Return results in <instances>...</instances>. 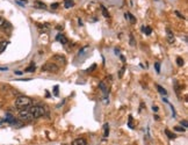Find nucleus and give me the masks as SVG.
I'll use <instances>...</instances> for the list:
<instances>
[{
  "label": "nucleus",
  "instance_id": "nucleus-17",
  "mask_svg": "<svg viewBox=\"0 0 188 145\" xmlns=\"http://www.w3.org/2000/svg\"><path fill=\"white\" fill-rule=\"evenodd\" d=\"M99 87L101 88V91H102V93H104V95H107L108 91H107V87H106V85H104V83H100V84H99Z\"/></svg>",
  "mask_w": 188,
  "mask_h": 145
},
{
  "label": "nucleus",
  "instance_id": "nucleus-27",
  "mask_svg": "<svg viewBox=\"0 0 188 145\" xmlns=\"http://www.w3.org/2000/svg\"><path fill=\"white\" fill-rule=\"evenodd\" d=\"M129 126L131 129H134V126H132V116L129 115Z\"/></svg>",
  "mask_w": 188,
  "mask_h": 145
},
{
  "label": "nucleus",
  "instance_id": "nucleus-32",
  "mask_svg": "<svg viewBox=\"0 0 188 145\" xmlns=\"http://www.w3.org/2000/svg\"><path fill=\"white\" fill-rule=\"evenodd\" d=\"M175 14H176V15H178L180 19H185V16H183V15H181V13H179L178 11H175Z\"/></svg>",
  "mask_w": 188,
  "mask_h": 145
},
{
  "label": "nucleus",
  "instance_id": "nucleus-11",
  "mask_svg": "<svg viewBox=\"0 0 188 145\" xmlns=\"http://www.w3.org/2000/svg\"><path fill=\"white\" fill-rule=\"evenodd\" d=\"M34 5H35L36 8H41V9H46V4H44V2H42V1H39V0H37V1H35V2H34Z\"/></svg>",
  "mask_w": 188,
  "mask_h": 145
},
{
  "label": "nucleus",
  "instance_id": "nucleus-16",
  "mask_svg": "<svg viewBox=\"0 0 188 145\" xmlns=\"http://www.w3.org/2000/svg\"><path fill=\"white\" fill-rule=\"evenodd\" d=\"M36 70V66H35V64L34 63H32L30 64V66H28L26 70H25V72H34Z\"/></svg>",
  "mask_w": 188,
  "mask_h": 145
},
{
  "label": "nucleus",
  "instance_id": "nucleus-9",
  "mask_svg": "<svg viewBox=\"0 0 188 145\" xmlns=\"http://www.w3.org/2000/svg\"><path fill=\"white\" fill-rule=\"evenodd\" d=\"M1 28H2V29H4L5 32H6V33H9V32L12 30V25H11L9 22L5 21V22H4V25L1 26Z\"/></svg>",
  "mask_w": 188,
  "mask_h": 145
},
{
  "label": "nucleus",
  "instance_id": "nucleus-33",
  "mask_svg": "<svg viewBox=\"0 0 188 145\" xmlns=\"http://www.w3.org/2000/svg\"><path fill=\"white\" fill-rule=\"evenodd\" d=\"M4 22H5V19H4L2 16H0V28H1V26L4 25Z\"/></svg>",
  "mask_w": 188,
  "mask_h": 145
},
{
  "label": "nucleus",
  "instance_id": "nucleus-13",
  "mask_svg": "<svg viewBox=\"0 0 188 145\" xmlns=\"http://www.w3.org/2000/svg\"><path fill=\"white\" fill-rule=\"evenodd\" d=\"M108 135H109V124L106 123L104 125V137H108Z\"/></svg>",
  "mask_w": 188,
  "mask_h": 145
},
{
  "label": "nucleus",
  "instance_id": "nucleus-7",
  "mask_svg": "<svg viewBox=\"0 0 188 145\" xmlns=\"http://www.w3.org/2000/svg\"><path fill=\"white\" fill-rule=\"evenodd\" d=\"M166 32H167V42L171 43V44H172V43H174V40H175L174 35H173V33L171 32V29L167 28V29H166Z\"/></svg>",
  "mask_w": 188,
  "mask_h": 145
},
{
  "label": "nucleus",
  "instance_id": "nucleus-10",
  "mask_svg": "<svg viewBox=\"0 0 188 145\" xmlns=\"http://www.w3.org/2000/svg\"><path fill=\"white\" fill-rule=\"evenodd\" d=\"M8 43H9L8 41H1V42H0V53H2L5 50H6Z\"/></svg>",
  "mask_w": 188,
  "mask_h": 145
},
{
  "label": "nucleus",
  "instance_id": "nucleus-8",
  "mask_svg": "<svg viewBox=\"0 0 188 145\" xmlns=\"http://www.w3.org/2000/svg\"><path fill=\"white\" fill-rule=\"evenodd\" d=\"M56 40L59 41V42H60L62 44H66V43L69 42V41H67V39L65 37V36H64V35H63V34H58V35L56 36Z\"/></svg>",
  "mask_w": 188,
  "mask_h": 145
},
{
  "label": "nucleus",
  "instance_id": "nucleus-1",
  "mask_svg": "<svg viewBox=\"0 0 188 145\" xmlns=\"http://www.w3.org/2000/svg\"><path fill=\"white\" fill-rule=\"evenodd\" d=\"M29 110L32 113L34 119H39V117H42L46 115V108L42 106H30Z\"/></svg>",
  "mask_w": 188,
  "mask_h": 145
},
{
  "label": "nucleus",
  "instance_id": "nucleus-30",
  "mask_svg": "<svg viewBox=\"0 0 188 145\" xmlns=\"http://www.w3.org/2000/svg\"><path fill=\"white\" fill-rule=\"evenodd\" d=\"M59 6V4L58 2H55V4H51V8L52 9H56V8H57V7Z\"/></svg>",
  "mask_w": 188,
  "mask_h": 145
},
{
  "label": "nucleus",
  "instance_id": "nucleus-20",
  "mask_svg": "<svg viewBox=\"0 0 188 145\" xmlns=\"http://www.w3.org/2000/svg\"><path fill=\"white\" fill-rule=\"evenodd\" d=\"M176 64H178V66H183L185 60L182 59L181 57H178V58H176Z\"/></svg>",
  "mask_w": 188,
  "mask_h": 145
},
{
  "label": "nucleus",
  "instance_id": "nucleus-25",
  "mask_svg": "<svg viewBox=\"0 0 188 145\" xmlns=\"http://www.w3.org/2000/svg\"><path fill=\"white\" fill-rule=\"evenodd\" d=\"M135 40H134V35L132 34H130V46H135Z\"/></svg>",
  "mask_w": 188,
  "mask_h": 145
},
{
  "label": "nucleus",
  "instance_id": "nucleus-4",
  "mask_svg": "<svg viewBox=\"0 0 188 145\" xmlns=\"http://www.w3.org/2000/svg\"><path fill=\"white\" fill-rule=\"evenodd\" d=\"M42 71L49 73H58L59 66H57L56 64H53L52 62H48L44 65H42Z\"/></svg>",
  "mask_w": 188,
  "mask_h": 145
},
{
  "label": "nucleus",
  "instance_id": "nucleus-24",
  "mask_svg": "<svg viewBox=\"0 0 188 145\" xmlns=\"http://www.w3.org/2000/svg\"><path fill=\"white\" fill-rule=\"evenodd\" d=\"M155 67H156V71L157 73H160V63H155Z\"/></svg>",
  "mask_w": 188,
  "mask_h": 145
},
{
  "label": "nucleus",
  "instance_id": "nucleus-38",
  "mask_svg": "<svg viewBox=\"0 0 188 145\" xmlns=\"http://www.w3.org/2000/svg\"><path fill=\"white\" fill-rule=\"evenodd\" d=\"M0 71H7V67H1L0 66Z\"/></svg>",
  "mask_w": 188,
  "mask_h": 145
},
{
  "label": "nucleus",
  "instance_id": "nucleus-29",
  "mask_svg": "<svg viewBox=\"0 0 188 145\" xmlns=\"http://www.w3.org/2000/svg\"><path fill=\"white\" fill-rule=\"evenodd\" d=\"M94 69H97V65H95V64H94V65H92L91 67H88V69H87V72H92Z\"/></svg>",
  "mask_w": 188,
  "mask_h": 145
},
{
  "label": "nucleus",
  "instance_id": "nucleus-35",
  "mask_svg": "<svg viewBox=\"0 0 188 145\" xmlns=\"http://www.w3.org/2000/svg\"><path fill=\"white\" fill-rule=\"evenodd\" d=\"M152 110H153V112H158V107H157V106H153V107H152Z\"/></svg>",
  "mask_w": 188,
  "mask_h": 145
},
{
  "label": "nucleus",
  "instance_id": "nucleus-21",
  "mask_svg": "<svg viewBox=\"0 0 188 145\" xmlns=\"http://www.w3.org/2000/svg\"><path fill=\"white\" fill-rule=\"evenodd\" d=\"M101 9H102V14H104V18H109V13L107 12V9H106V7L104 6H101Z\"/></svg>",
  "mask_w": 188,
  "mask_h": 145
},
{
  "label": "nucleus",
  "instance_id": "nucleus-15",
  "mask_svg": "<svg viewBox=\"0 0 188 145\" xmlns=\"http://www.w3.org/2000/svg\"><path fill=\"white\" fill-rule=\"evenodd\" d=\"M74 5V2H73V0H64V6L65 8H70Z\"/></svg>",
  "mask_w": 188,
  "mask_h": 145
},
{
  "label": "nucleus",
  "instance_id": "nucleus-23",
  "mask_svg": "<svg viewBox=\"0 0 188 145\" xmlns=\"http://www.w3.org/2000/svg\"><path fill=\"white\" fill-rule=\"evenodd\" d=\"M174 87H175V92H176V94H179V92H180V86H179L176 80L174 81Z\"/></svg>",
  "mask_w": 188,
  "mask_h": 145
},
{
  "label": "nucleus",
  "instance_id": "nucleus-28",
  "mask_svg": "<svg viewBox=\"0 0 188 145\" xmlns=\"http://www.w3.org/2000/svg\"><path fill=\"white\" fill-rule=\"evenodd\" d=\"M176 131H180V132H183L185 131V128H181V126H175L174 128Z\"/></svg>",
  "mask_w": 188,
  "mask_h": 145
},
{
  "label": "nucleus",
  "instance_id": "nucleus-2",
  "mask_svg": "<svg viewBox=\"0 0 188 145\" xmlns=\"http://www.w3.org/2000/svg\"><path fill=\"white\" fill-rule=\"evenodd\" d=\"M15 106L20 108V109H23L27 107H30L32 106V99L28 98V96H19L15 100Z\"/></svg>",
  "mask_w": 188,
  "mask_h": 145
},
{
  "label": "nucleus",
  "instance_id": "nucleus-37",
  "mask_svg": "<svg viewBox=\"0 0 188 145\" xmlns=\"http://www.w3.org/2000/svg\"><path fill=\"white\" fill-rule=\"evenodd\" d=\"M57 29H58V30H63V29H64V26H58L57 27Z\"/></svg>",
  "mask_w": 188,
  "mask_h": 145
},
{
  "label": "nucleus",
  "instance_id": "nucleus-18",
  "mask_svg": "<svg viewBox=\"0 0 188 145\" xmlns=\"http://www.w3.org/2000/svg\"><path fill=\"white\" fill-rule=\"evenodd\" d=\"M165 133L167 135V137H169V139H174L175 138V135H174V133H172V132L169 131V129H166V130H165Z\"/></svg>",
  "mask_w": 188,
  "mask_h": 145
},
{
  "label": "nucleus",
  "instance_id": "nucleus-14",
  "mask_svg": "<svg viewBox=\"0 0 188 145\" xmlns=\"http://www.w3.org/2000/svg\"><path fill=\"white\" fill-rule=\"evenodd\" d=\"M157 88H158V92L160 93L162 95H167V91L164 87H162L160 85H157Z\"/></svg>",
  "mask_w": 188,
  "mask_h": 145
},
{
  "label": "nucleus",
  "instance_id": "nucleus-3",
  "mask_svg": "<svg viewBox=\"0 0 188 145\" xmlns=\"http://www.w3.org/2000/svg\"><path fill=\"white\" fill-rule=\"evenodd\" d=\"M19 119L22 121V122H29V121H32L34 120L32 117V113L29 110V108L27 107V108H23V109H21L19 112Z\"/></svg>",
  "mask_w": 188,
  "mask_h": 145
},
{
  "label": "nucleus",
  "instance_id": "nucleus-36",
  "mask_svg": "<svg viewBox=\"0 0 188 145\" xmlns=\"http://www.w3.org/2000/svg\"><path fill=\"white\" fill-rule=\"evenodd\" d=\"M22 71H15V74H18V76H21V74H22Z\"/></svg>",
  "mask_w": 188,
  "mask_h": 145
},
{
  "label": "nucleus",
  "instance_id": "nucleus-26",
  "mask_svg": "<svg viewBox=\"0 0 188 145\" xmlns=\"http://www.w3.org/2000/svg\"><path fill=\"white\" fill-rule=\"evenodd\" d=\"M58 86H55V87H53V94H55V95H56V96H57V95H58Z\"/></svg>",
  "mask_w": 188,
  "mask_h": 145
},
{
  "label": "nucleus",
  "instance_id": "nucleus-34",
  "mask_svg": "<svg viewBox=\"0 0 188 145\" xmlns=\"http://www.w3.org/2000/svg\"><path fill=\"white\" fill-rule=\"evenodd\" d=\"M124 70H125V66H123V67H122V70H121V72H120V77H122V76H123Z\"/></svg>",
  "mask_w": 188,
  "mask_h": 145
},
{
  "label": "nucleus",
  "instance_id": "nucleus-6",
  "mask_svg": "<svg viewBox=\"0 0 188 145\" xmlns=\"http://www.w3.org/2000/svg\"><path fill=\"white\" fill-rule=\"evenodd\" d=\"M72 145H87V140L85 138H77L72 142Z\"/></svg>",
  "mask_w": 188,
  "mask_h": 145
},
{
  "label": "nucleus",
  "instance_id": "nucleus-19",
  "mask_svg": "<svg viewBox=\"0 0 188 145\" xmlns=\"http://www.w3.org/2000/svg\"><path fill=\"white\" fill-rule=\"evenodd\" d=\"M142 29L144 30V32H145V34H146V35H151V33H152V29H151L150 27H143Z\"/></svg>",
  "mask_w": 188,
  "mask_h": 145
},
{
  "label": "nucleus",
  "instance_id": "nucleus-5",
  "mask_svg": "<svg viewBox=\"0 0 188 145\" xmlns=\"http://www.w3.org/2000/svg\"><path fill=\"white\" fill-rule=\"evenodd\" d=\"M51 60H52V63L56 64L57 66L65 65V64H66V58H65L64 56H62V55H53Z\"/></svg>",
  "mask_w": 188,
  "mask_h": 145
},
{
  "label": "nucleus",
  "instance_id": "nucleus-22",
  "mask_svg": "<svg viewBox=\"0 0 188 145\" xmlns=\"http://www.w3.org/2000/svg\"><path fill=\"white\" fill-rule=\"evenodd\" d=\"M16 4H19L21 7H25V5L27 4V0H16Z\"/></svg>",
  "mask_w": 188,
  "mask_h": 145
},
{
  "label": "nucleus",
  "instance_id": "nucleus-31",
  "mask_svg": "<svg viewBox=\"0 0 188 145\" xmlns=\"http://www.w3.org/2000/svg\"><path fill=\"white\" fill-rule=\"evenodd\" d=\"M180 123H181V125H183V126H185V128H187V121H186V120H183V121H181V122H180Z\"/></svg>",
  "mask_w": 188,
  "mask_h": 145
},
{
  "label": "nucleus",
  "instance_id": "nucleus-12",
  "mask_svg": "<svg viewBox=\"0 0 188 145\" xmlns=\"http://www.w3.org/2000/svg\"><path fill=\"white\" fill-rule=\"evenodd\" d=\"M124 18H125L127 20H130V21H131V23H135V22H136V19H135V16H134L132 14L125 13V14H124Z\"/></svg>",
  "mask_w": 188,
  "mask_h": 145
}]
</instances>
